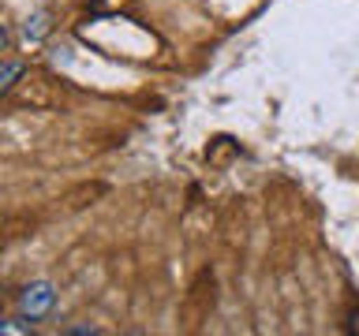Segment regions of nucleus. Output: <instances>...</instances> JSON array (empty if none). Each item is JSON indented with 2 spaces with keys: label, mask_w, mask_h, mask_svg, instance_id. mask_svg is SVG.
<instances>
[{
  "label": "nucleus",
  "mask_w": 359,
  "mask_h": 336,
  "mask_svg": "<svg viewBox=\"0 0 359 336\" xmlns=\"http://www.w3.org/2000/svg\"><path fill=\"white\" fill-rule=\"evenodd\" d=\"M8 97L15 101V105H30V108H53L56 101V86L49 83V75L41 71H22L19 83L8 90Z\"/></svg>",
  "instance_id": "obj_1"
},
{
  "label": "nucleus",
  "mask_w": 359,
  "mask_h": 336,
  "mask_svg": "<svg viewBox=\"0 0 359 336\" xmlns=\"http://www.w3.org/2000/svg\"><path fill=\"white\" fill-rule=\"evenodd\" d=\"M53 302H56V288L49 284V280H34V284L22 288L19 310H22V318H27V321H41L45 314L53 310Z\"/></svg>",
  "instance_id": "obj_2"
},
{
  "label": "nucleus",
  "mask_w": 359,
  "mask_h": 336,
  "mask_svg": "<svg viewBox=\"0 0 359 336\" xmlns=\"http://www.w3.org/2000/svg\"><path fill=\"white\" fill-rule=\"evenodd\" d=\"M49 19H53L49 11H34V15H27V22H22V38H27V41H41L45 34L53 30Z\"/></svg>",
  "instance_id": "obj_3"
},
{
  "label": "nucleus",
  "mask_w": 359,
  "mask_h": 336,
  "mask_svg": "<svg viewBox=\"0 0 359 336\" xmlns=\"http://www.w3.org/2000/svg\"><path fill=\"white\" fill-rule=\"evenodd\" d=\"M22 71H27V67L15 64V60H4V64H0V94H8V90L19 83V75H22Z\"/></svg>",
  "instance_id": "obj_4"
},
{
  "label": "nucleus",
  "mask_w": 359,
  "mask_h": 336,
  "mask_svg": "<svg viewBox=\"0 0 359 336\" xmlns=\"http://www.w3.org/2000/svg\"><path fill=\"white\" fill-rule=\"evenodd\" d=\"M0 332L19 336V332H30V325H19V321H0Z\"/></svg>",
  "instance_id": "obj_5"
},
{
  "label": "nucleus",
  "mask_w": 359,
  "mask_h": 336,
  "mask_svg": "<svg viewBox=\"0 0 359 336\" xmlns=\"http://www.w3.org/2000/svg\"><path fill=\"white\" fill-rule=\"evenodd\" d=\"M8 49V30H4V22H0V52Z\"/></svg>",
  "instance_id": "obj_6"
},
{
  "label": "nucleus",
  "mask_w": 359,
  "mask_h": 336,
  "mask_svg": "<svg viewBox=\"0 0 359 336\" xmlns=\"http://www.w3.org/2000/svg\"><path fill=\"white\" fill-rule=\"evenodd\" d=\"M352 332H359V307L352 310Z\"/></svg>",
  "instance_id": "obj_7"
},
{
  "label": "nucleus",
  "mask_w": 359,
  "mask_h": 336,
  "mask_svg": "<svg viewBox=\"0 0 359 336\" xmlns=\"http://www.w3.org/2000/svg\"><path fill=\"white\" fill-rule=\"evenodd\" d=\"M94 8H105V4H116V0H90Z\"/></svg>",
  "instance_id": "obj_8"
}]
</instances>
